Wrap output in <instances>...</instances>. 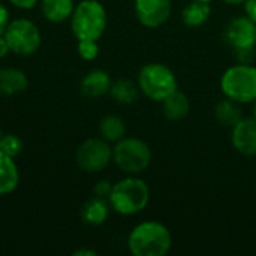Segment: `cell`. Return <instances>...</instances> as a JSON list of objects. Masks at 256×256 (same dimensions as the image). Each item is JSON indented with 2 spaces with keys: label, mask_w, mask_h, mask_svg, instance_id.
I'll use <instances>...</instances> for the list:
<instances>
[{
  "label": "cell",
  "mask_w": 256,
  "mask_h": 256,
  "mask_svg": "<svg viewBox=\"0 0 256 256\" xmlns=\"http://www.w3.org/2000/svg\"><path fill=\"white\" fill-rule=\"evenodd\" d=\"M128 128L122 117L106 114L99 120V135L110 144H116L126 136Z\"/></svg>",
  "instance_id": "cell-21"
},
{
  "label": "cell",
  "mask_w": 256,
  "mask_h": 256,
  "mask_svg": "<svg viewBox=\"0 0 256 256\" xmlns=\"http://www.w3.org/2000/svg\"><path fill=\"white\" fill-rule=\"evenodd\" d=\"M141 94L153 102H162L168 94L178 88L177 76L174 70L159 62H152L144 64L136 76Z\"/></svg>",
  "instance_id": "cell-4"
},
{
  "label": "cell",
  "mask_w": 256,
  "mask_h": 256,
  "mask_svg": "<svg viewBox=\"0 0 256 256\" xmlns=\"http://www.w3.org/2000/svg\"><path fill=\"white\" fill-rule=\"evenodd\" d=\"M9 22H10L9 9H8L3 3H0V36H3V34H4V32H6V28H8Z\"/></svg>",
  "instance_id": "cell-25"
},
{
  "label": "cell",
  "mask_w": 256,
  "mask_h": 256,
  "mask_svg": "<svg viewBox=\"0 0 256 256\" xmlns=\"http://www.w3.org/2000/svg\"><path fill=\"white\" fill-rule=\"evenodd\" d=\"M162 114L170 122H182L190 112L189 98L178 88L168 94L162 102Z\"/></svg>",
  "instance_id": "cell-13"
},
{
  "label": "cell",
  "mask_w": 256,
  "mask_h": 256,
  "mask_svg": "<svg viewBox=\"0 0 256 256\" xmlns=\"http://www.w3.org/2000/svg\"><path fill=\"white\" fill-rule=\"evenodd\" d=\"M214 118L220 126L232 129L243 118L242 104L232 99L224 98L214 106Z\"/></svg>",
  "instance_id": "cell-18"
},
{
  "label": "cell",
  "mask_w": 256,
  "mask_h": 256,
  "mask_svg": "<svg viewBox=\"0 0 256 256\" xmlns=\"http://www.w3.org/2000/svg\"><path fill=\"white\" fill-rule=\"evenodd\" d=\"M22 140L15 134H3L0 138V150L14 159L22 152Z\"/></svg>",
  "instance_id": "cell-22"
},
{
  "label": "cell",
  "mask_w": 256,
  "mask_h": 256,
  "mask_svg": "<svg viewBox=\"0 0 256 256\" xmlns=\"http://www.w3.org/2000/svg\"><path fill=\"white\" fill-rule=\"evenodd\" d=\"M28 87L27 75L15 68H0V96H14Z\"/></svg>",
  "instance_id": "cell-15"
},
{
  "label": "cell",
  "mask_w": 256,
  "mask_h": 256,
  "mask_svg": "<svg viewBox=\"0 0 256 256\" xmlns=\"http://www.w3.org/2000/svg\"><path fill=\"white\" fill-rule=\"evenodd\" d=\"M196 2H204V3H212L213 0H196Z\"/></svg>",
  "instance_id": "cell-32"
},
{
  "label": "cell",
  "mask_w": 256,
  "mask_h": 256,
  "mask_svg": "<svg viewBox=\"0 0 256 256\" xmlns=\"http://www.w3.org/2000/svg\"><path fill=\"white\" fill-rule=\"evenodd\" d=\"M111 190H112V183L110 180H99L94 188H93V192L96 196H100V198H105L108 200L110 195H111Z\"/></svg>",
  "instance_id": "cell-24"
},
{
  "label": "cell",
  "mask_w": 256,
  "mask_h": 256,
  "mask_svg": "<svg viewBox=\"0 0 256 256\" xmlns=\"http://www.w3.org/2000/svg\"><path fill=\"white\" fill-rule=\"evenodd\" d=\"M108 202L111 210L117 214L135 216L148 206L150 188L142 178L136 176H128L112 184Z\"/></svg>",
  "instance_id": "cell-2"
},
{
  "label": "cell",
  "mask_w": 256,
  "mask_h": 256,
  "mask_svg": "<svg viewBox=\"0 0 256 256\" xmlns=\"http://www.w3.org/2000/svg\"><path fill=\"white\" fill-rule=\"evenodd\" d=\"M222 2L226 3V4H231V6H238V4L244 3V0H222Z\"/></svg>",
  "instance_id": "cell-30"
},
{
  "label": "cell",
  "mask_w": 256,
  "mask_h": 256,
  "mask_svg": "<svg viewBox=\"0 0 256 256\" xmlns=\"http://www.w3.org/2000/svg\"><path fill=\"white\" fill-rule=\"evenodd\" d=\"M112 162L122 172L138 176L150 166L152 148L141 138L124 136L112 147Z\"/></svg>",
  "instance_id": "cell-6"
},
{
  "label": "cell",
  "mask_w": 256,
  "mask_h": 256,
  "mask_svg": "<svg viewBox=\"0 0 256 256\" xmlns=\"http://www.w3.org/2000/svg\"><path fill=\"white\" fill-rule=\"evenodd\" d=\"M171 248V231L159 220H144L128 236V249L134 256H165Z\"/></svg>",
  "instance_id": "cell-1"
},
{
  "label": "cell",
  "mask_w": 256,
  "mask_h": 256,
  "mask_svg": "<svg viewBox=\"0 0 256 256\" xmlns=\"http://www.w3.org/2000/svg\"><path fill=\"white\" fill-rule=\"evenodd\" d=\"M244 10L246 15L256 22V0H244Z\"/></svg>",
  "instance_id": "cell-27"
},
{
  "label": "cell",
  "mask_w": 256,
  "mask_h": 256,
  "mask_svg": "<svg viewBox=\"0 0 256 256\" xmlns=\"http://www.w3.org/2000/svg\"><path fill=\"white\" fill-rule=\"evenodd\" d=\"M9 52H10V50H9V45L6 42L4 36H0V58L6 57Z\"/></svg>",
  "instance_id": "cell-28"
},
{
  "label": "cell",
  "mask_w": 256,
  "mask_h": 256,
  "mask_svg": "<svg viewBox=\"0 0 256 256\" xmlns=\"http://www.w3.org/2000/svg\"><path fill=\"white\" fill-rule=\"evenodd\" d=\"M231 142L237 153L246 158L256 156V118L243 117L231 129Z\"/></svg>",
  "instance_id": "cell-11"
},
{
  "label": "cell",
  "mask_w": 256,
  "mask_h": 256,
  "mask_svg": "<svg viewBox=\"0 0 256 256\" xmlns=\"http://www.w3.org/2000/svg\"><path fill=\"white\" fill-rule=\"evenodd\" d=\"M220 90L225 98L238 104H254L256 99V66L238 63L230 66L220 76Z\"/></svg>",
  "instance_id": "cell-5"
},
{
  "label": "cell",
  "mask_w": 256,
  "mask_h": 256,
  "mask_svg": "<svg viewBox=\"0 0 256 256\" xmlns=\"http://www.w3.org/2000/svg\"><path fill=\"white\" fill-rule=\"evenodd\" d=\"M20 184V170L14 158L0 150V196L12 194Z\"/></svg>",
  "instance_id": "cell-16"
},
{
  "label": "cell",
  "mask_w": 256,
  "mask_h": 256,
  "mask_svg": "<svg viewBox=\"0 0 256 256\" xmlns=\"http://www.w3.org/2000/svg\"><path fill=\"white\" fill-rule=\"evenodd\" d=\"M3 36L9 45L10 52L22 57L34 54L42 44V34L38 26L27 18L10 20Z\"/></svg>",
  "instance_id": "cell-8"
},
{
  "label": "cell",
  "mask_w": 256,
  "mask_h": 256,
  "mask_svg": "<svg viewBox=\"0 0 256 256\" xmlns=\"http://www.w3.org/2000/svg\"><path fill=\"white\" fill-rule=\"evenodd\" d=\"M110 94L120 105H134L138 102L141 96V90L136 81H132L129 78H118L112 81Z\"/></svg>",
  "instance_id": "cell-17"
},
{
  "label": "cell",
  "mask_w": 256,
  "mask_h": 256,
  "mask_svg": "<svg viewBox=\"0 0 256 256\" xmlns=\"http://www.w3.org/2000/svg\"><path fill=\"white\" fill-rule=\"evenodd\" d=\"M106 24V9L99 0H81L70 15V30L76 40H99Z\"/></svg>",
  "instance_id": "cell-3"
},
{
  "label": "cell",
  "mask_w": 256,
  "mask_h": 256,
  "mask_svg": "<svg viewBox=\"0 0 256 256\" xmlns=\"http://www.w3.org/2000/svg\"><path fill=\"white\" fill-rule=\"evenodd\" d=\"M210 16H212L210 3H204V2L192 0L182 10V21L186 27H190V28L202 27L210 20Z\"/></svg>",
  "instance_id": "cell-19"
},
{
  "label": "cell",
  "mask_w": 256,
  "mask_h": 256,
  "mask_svg": "<svg viewBox=\"0 0 256 256\" xmlns=\"http://www.w3.org/2000/svg\"><path fill=\"white\" fill-rule=\"evenodd\" d=\"M2 135H3V132H2V129H0V138H2Z\"/></svg>",
  "instance_id": "cell-33"
},
{
  "label": "cell",
  "mask_w": 256,
  "mask_h": 256,
  "mask_svg": "<svg viewBox=\"0 0 256 256\" xmlns=\"http://www.w3.org/2000/svg\"><path fill=\"white\" fill-rule=\"evenodd\" d=\"M112 80L106 70L102 69H93L88 74L84 75L80 84V92L90 99L102 98L105 94H110Z\"/></svg>",
  "instance_id": "cell-12"
},
{
  "label": "cell",
  "mask_w": 256,
  "mask_h": 256,
  "mask_svg": "<svg viewBox=\"0 0 256 256\" xmlns=\"http://www.w3.org/2000/svg\"><path fill=\"white\" fill-rule=\"evenodd\" d=\"M75 162L84 172H100L112 162V147L104 138H88L76 148Z\"/></svg>",
  "instance_id": "cell-9"
},
{
  "label": "cell",
  "mask_w": 256,
  "mask_h": 256,
  "mask_svg": "<svg viewBox=\"0 0 256 256\" xmlns=\"http://www.w3.org/2000/svg\"><path fill=\"white\" fill-rule=\"evenodd\" d=\"M134 9L141 26L159 28L171 16L172 0H135Z\"/></svg>",
  "instance_id": "cell-10"
},
{
  "label": "cell",
  "mask_w": 256,
  "mask_h": 256,
  "mask_svg": "<svg viewBox=\"0 0 256 256\" xmlns=\"http://www.w3.org/2000/svg\"><path fill=\"white\" fill-rule=\"evenodd\" d=\"M111 212V206L108 200L100 196H93L88 201L84 202L81 208V219L84 224L92 226H100L106 222Z\"/></svg>",
  "instance_id": "cell-14"
},
{
  "label": "cell",
  "mask_w": 256,
  "mask_h": 256,
  "mask_svg": "<svg viewBox=\"0 0 256 256\" xmlns=\"http://www.w3.org/2000/svg\"><path fill=\"white\" fill-rule=\"evenodd\" d=\"M252 116L256 118V99L254 100V112H252Z\"/></svg>",
  "instance_id": "cell-31"
},
{
  "label": "cell",
  "mask_w": 256,
  "mask_h": 256,
  "mask_svg": "<svg viewBox=\"0 0 256 256\" xmlns=\"http://www.w3.org/2000/svg\"><path fill=\"white\" fill-rule=\"evenodd\" d=\"M255 190H256V189H255Z\"/></svg>",
  "instance_id": "cell-34"
},
{
  "label": "cell",
  "mask_w": 256,
  "mask_h": 256,
  "mask_svg": "<svg viewBox=\"0 0 256 256\" xmlns=\"http://www.w3.org/2000/svg\"><path fill=\"white\" fill-rule=\"evenodd\" d=\"M12 6L18 8V9H22V10H30L33 9L39 0H9Z\"/></svg>",
  "instance_id": "cell-26"
},
{
  "label": "cell",
  "mask_w": 256,
  "mask_h": 256,
  "mask_svg": "<svg viewBox=\"0 0 256 256\" xmlns=\"http://www.w3.org/2000/svg\"><path fill=\"white\" fill-rule=\"evenodd\" d=\"M76 51L82 60L93 62L99 56V44L98 40H78Z\"/></svg>",
  "instance_id": "cell-23"
},
{
  "label": "cell",
  "mask_w": 256,
  "mask_h": 256,
  "mask_svg": "<svg viewBox=\"0 0 256 256\" xmlns=\"http://www.w3.org/2000/svg\"><path fill=\"white\" fill-rule=\"evenodd\" d=\"M224 38L242 63H249L252 60L256 50V22L248 15L231 20L225 27Z\"/></svg>",
  "instance_id": "cell-7"
},
{
  "label": "cell",
  "mask_w": 256,
  "mask_h": 256,
  "mask_svg": "<svg viewBox=\"0 0 256 256\" xmlns=\"http://www.w3.org/2000/svg\"><path fill=\"white\" fill-rule=\"evenodd\" d=\"M74 9V0H40L42 15L50 22H64L66 20H70Z\"/></svg>",
  "instance_id": "cell-20"
},
{
  "label": "cell",
  "mask_w": 256,
  "mask_h": 256,
  "mask_svg": "<svg viewBox=\"0 0 256 256\" xmlns=\"http://www.w3.org/2000/svg\"><path fill=\"white\" fill-rule=\"evenodd\" d=\"M74 256H96L98 254L94 252V250H92V249H87V248H81V249H76L74 254Z\"/></svg>",
  "instance_id": "cell-29"
}]
</instances>
